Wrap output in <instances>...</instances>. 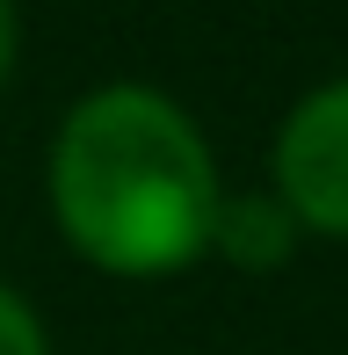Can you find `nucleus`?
Segmentation results:
<instances>
[{
	"instance_id": "f257e3e1",
	"label": "nucleus",
	"mask_w": 348,
	"mask_h": 355,
	"mask_svg": "<svg viewBox=\"0 0 348 355\" xmlns=\"http://www.w3.org/2000/svg\"><path fill=\"white\" fill-rule=\"evenodd\" d=\"M51 203L66 239L102 268L160 276L211 247L218 174L203 131L160 87H94L51 145Z\"/></svg>"
},
{
	"instance_id": "f03ea898",
	"label": "nucleus",
	"mask_w": 348,
	"mask_h": 355,
	"mask_svg": "<svg viewBox=\"0 0 348 355\" xmlns=\"http://www.w3.org/2000/svg\"><path fill=\"white\" fill-rule=\"evenodd\" d=\"M276 182L283 211L320 225V232H348V80H327L283 116L276 138Z\"/></svg>"
},
{
	"instance_id": "7ed1b4c3",
	"label": "nucleus",
	"mask_w": 348,
	"mask_h": 355,
	"mask_svg": "<svg viewBox=\"0 0 348 355\" xmlns=\"http://www.w3.org/2000/svg\"><path fill=\"white\" fill-rule=\"evenodd\" d=\"M211 239L240 268H276L290 254V239H297V218L283 211V196H218Z\"/></svg>"
},
{
	"instance_id": "20e7f679",
	"label": "nucleus",
	"mask_w": 348,
	"mask_h": 355,
	"mask_svg": "<svg viewBox=\"0 0 348 355\" xmlns=\"http://www.w3.org/2000/svg\"><path fill=\"white\" fill-rule=\"evenodd\" d=\"M0 355H44V327L15 290H0Z\"/></svg>"
},
{
	"instance_id": "39448f33",
	"label": "nucleus",
	"mask_w": 348,
	"mask_h": 355,
	"mask_svg": "<svg viewBox=\"0 0 348 355\" xmlns=\"http://www.w3.org/2000/svg\"><path fill=\"white\" fill-rule=\"evenodd\" d=\"M8 66H15V8L0 0V80H8Z\"/></svg>"
}]
</instances>
